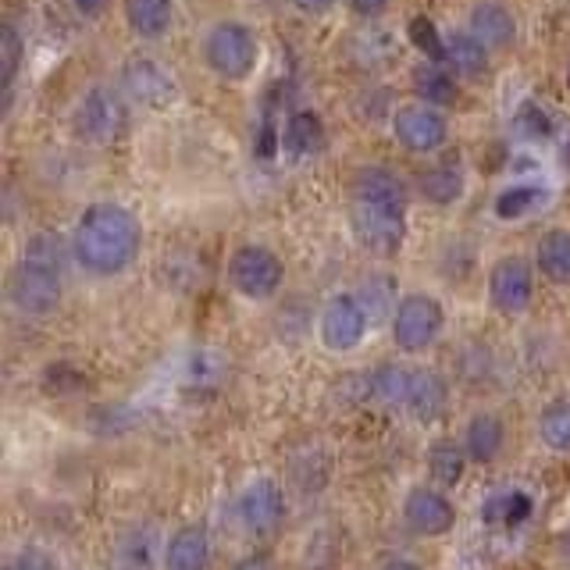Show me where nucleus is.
<instances>
[{"label":"nucleus","mask_w":570,"mask_h":570,"mask_svg":"<svg viewBox=\"0 0 570 570\" xmlns=\"http://www.w3.org/2000/svg\"><path fill=\"white\" fill-rule=\"evenodd\" d=\"M350 228L371 257H396L407 243V186L389 168H364L353 179Z\"/></svg>","instance_id":"obj_1"},{"label":"nucleus","mask_w":570,"mask_h":570,"mask_svg":"<svg viewBox=\"0 0 570 570\" xmlns=\"http://www.w3.org/2000/svg\"><path fill=\"white\" fill-rule=\"evenodd\" d=\"M143 246V225L122 204H93L79 214L72 232V257L86 275L114 278L132 268Z\"/></svg>","instance_id":"obj_2"},{"label":"nucleus","mask_w":570,"mask_h":570,"mask_svg":"<svg viewBox=\"0 0 570 570\" xmlns=\"http://www.w3.org/2000/svg\"><path fill=\"white\" fill-rule=\"evenodd\" d=\"M65 296V243L54 232H40L25 243L22 261L8 282V300L25 318H50Z\"/></svg>","instance_id":"obj_3"},{"label":"nucleus","mask_w":570,"mask_h":570,"mask_svg":"<svg viewBox=\"0 0 570 570\" xmlns=\"http://www.w3.org/2000/svg\"><path fill=\"white\" fill-rule=\"evenodd\" d=\"M257 36H253L250 25L236 22V18H225V22H214L204 36V61L218 79L225 82H243L253 75L257 68Z\"/></svg>","instance_id":"obj_4"},{"label":"nucleus","mask_w":570,"mask_h":570,"mask_svg":"<svg viewBox=\"0 0 570 570\" xmlns=\"http://www.w3.org/2000/svg\"><path fill=\"white\" fill-rule=\"evenodd\" d=\"M442 328H446V310L435 296H399L396 310H392V342L399 346V353H424L428 346H435Z\"/></svg>","instance_id":"obj_5"},{"label":"nucleus","mask_w":570,"mask_h":570,"mask_svg":"<svg viewBox=\"0 0 570 570\" xmlns=\"http://www.w3.org/2000/svg\"><path fill=\"white\" fill-rule=\"evenodd\" d=\"M75 132L79 139L93 143V147H107L114 139H122L125 125H129V107H125L122 93L111 86H93L75 107Z\"/></svg>","instance_id":"obj_6"},{"label":"nucleus","mask_w":570,"mask_h":570,"mask_svg":"<svg viewBox=\"0 0 570 570\" xmlns=\"http://www.w3.org/2000/svg\"><path fill=\"white\" fill-rule=\"evenodd\" d=\"M285 268L268 246H239L228 261V282L246 300H271L282 289Z\"/></svg>","instance_id":"obj_7"},{"label":"nucleus","mask_w":570,"mask_h":570,"mask_svg":"<svg viewBox=\"0 0 570 570\" xmlns=\"http://www.w3.org/2000/svg\"><path fill=\"white\" fill-rule=\"evenodd\" d=\"M367 325H371V314L357 293L332 296L321 310V342L332 353H350L364 342Z\"/></svg>","instance_id":"obj_8"},{"label":"nucleus","mask_w":570,"mask_h":570,"mask_svg":"<svg viewBox=\"0 0 570 570\" xmlns=\"http://www.w3.org/2000/svg\"><path fill=\"white\" fill-rule=\"evenodd\" d=\"M392 136H396L410 154H435L439 147H446L449 122L439 107L417 100V104H407L396 111V118H392Z\"/></svg>","instance_id":"obj_9"},{"label":"nucleus","mask_w":570,"mask_h":570,"mask_svg":"<svg viewBox=\"0 0 570 570\" xmlns=\"http://www.w3.org/2000/svg\"><path fill=\"white\" fill-rule=\"evenodd\" d=\"M489 300L503 318H517L535 300V271L524 257H503L489 271Z\"/></svg>","instance_id":"obj_10"},{"label":"nucleus","mask_w":570,"mask_h":570,"mask_svg":"<svg viewBox=\"0 0 570 570\" xmlns=\"http://www.w3.org/2000/svg\"><path fill=\"white\" fill-rule=\"evenodd\" d=\"M118 82H122L125 97L143 107H154V111H161V107H168L171 100L179 97L175 75L157 57H132V61H125Z\"/></svg>","instance_id":"obj_11"},{"label":"nucleus","mask_w":570,"mask_h":570,"mask_svg":"<svg viewBox=\"0 0 570 570\" xmlns=\"http://www.w3.org/2000/svg\"><path fill=\"white\" fill-rule=\"evenodd\" d=\"M236 517L250 535H271L285 521V492L275 478H253L236 499Z\"/></svg>","instance_id":"obj_12"},{"label":"nucleus","mask_w":570,"mask_h":570,"mask_svg":"<svg viewBox=\"0 0 570 570\" xmlns=\"http://www.w3.org/2000/svg\"><path fill=\"white\" fill-rule=\"evenodd\" d=\"M403 524L414 531L417 538H439L446 531H453L456 524V506L449 503V496L439 485H417L403 499Z\"/></svg>","instance_id":"obj_13"},{"label":"nucleus","mask_w":570,"mask_h":570,"mask_svg":"<svg viewBox=\"0 0 570 570\" xmlns=\"http://www.w3.org/2000/svg\"><path fill=\"white\" fill-rule=\"evenodd\" d=\"M164 570H207L211 567V535L204 524H182L171 531L161 553Z\"/></svg>","instance_id":"obj_14"},{"label":"nucleus","mask_w":570,"mask_h":570,"mask_svg":"<svg viewBox=\"0 0 570 570\" xmlns=\"http://www.w3.org/2000/svg\"><path fill=\"white\" fill-rule=\"evenodd\" d=\"M467 33L478 36L489 50H506L513 40H517V18L506 4L499 0H481L471 8V18H467Z\"/></svg>","instance_id":"obj_15"},{"label":"nucleus","mask_w":570,"mask_h":570,"mask_svg":"<svg viewBox=\"0 0 570 570\" xmlns=\"http://www.w3.org/2000/svg\"><path fill=\"white\" fill-rule=\"evenodd\" d=\"M157 528L154 524H136V528L122 531L118 542H114V553H111V563L114 570H154L157 567Z\"/></svg>","instance_id":"obj_16"},{"label":"nucleus","mask_w":570,"mask_h":570,"mask_svg":"<svg viewBox=\"0 0 570 570\" xmlns=\"http://www.w3.org/2000/svg\"><path fill=\"white\" fill-rule=\"evenodd\" d=\"M449 403V389L442 382L439 371H428V367H414V378H410V396H407V414L417 421H435V417L446 410Z\"/></svg>","instance_id":"obj_17"},{"label":"nucleus","mask_w":570,"mask_h":570,"mask_svg":"<svg viewBox=\"0 0 570 570\" xmlns=\"http://www.w3.org/2000/svg\"><path fill=\"white\" fill-rule=\"evenodd\" d=\"M503 446H506V428L496 414H474L467 421L464 449L471 456V464H492V460H499Z\"/></svg>","instance_id":"obj_18"},{"label":"nucleus","mask_w":570,"mask_h":570,"mask_svg":"<svg viewBox=\"0 0 570 570\" xmlns=\"http://www.w3.org/2000/svg\"><path fill=\"white\" fill-rule=\"evenodd\" d=\"M175 4L171 0H125V22L143 40H161L171 29Z\"/></svg>","instance_id":"obj_19"},{"label":"nucleus","mask_w":570,"mask_h":570,"mask_svg":"<svg viewBox=\"0 0 570 570\" xmlns=\"http://www.w3.org/2000/svg\"><path fill=\"white\" fill-rule=\"evenodd\" d=\"M489 54L492 50L471 33L446 36V65L453 68V75H464V79L485 75L489 72Z\"/></svg>","instance_id":"obj_20"},{"label":"nucleus","mask_w":570,"mask_h":570,"mask_svg":"<svg viewBox=\"0 0 570 570\" xmlns=\"http://www.w3.org/2000/svg\"><path fill=\"white\" fill-rule=\"evenodd\" d=\"M535 264L542 278L553 285H570V232L567 228H553L538 239L535 246Z\"/></svg>","instance_id":"obj_21"},{"label":"nucleus","mask_w":570,"mask_h":570,"mask_svg":"<svg viewBox=\"0 0 570 570\" xmlns=\"http://www.w3.org/2000/svg\"><path fill=\"white\" fill-rule=\"evenodd\" d=\"M421 196L428 204L449 207L464 196V171L456 161H442L421 175Z\"/></svg>","instance_id":"obj_22"},{"label":"nucleus","mask_w":570,"mask_h":570,"mask_svg":"<svg viewBox=\"0 0 570 570\" xmlns=\"http://www.w3.org/2000/svg\"><path fill=\"white\" fill-rule=\"evenodd\" d=\"M467 460H471V456H467L464 446H456V442H449V439H439L432 449H428V474H432V481L439 489H453V485L464 481Z\"/></svg>","instance_id":"obj_23"},{"label":"nucleus","mask_w":570,"mask_h":570,"mask_svg":"<svg viewBox=\"0 0 570 570\" xmlns=\"http://www.w3.org/2000/svg\"><path fill=\"white\" fill-rule=\"evenodd\" d=\"M371 396L382 399L385 407H407L410 396V378H414V367L407 364H382L371 371Z\"/></svg>","instance_id":"obj_24"},{"label":"nucleus","mask_w":570,"mask_h":570,"mask_svg":"<svg viewBox=\"0 0 570 570\" xmlns=\"http://www.w3.org/2000/svg\"><path fill=\"white\" fill-rule=\"evenodd\" d=\"M538 439L553 453H570V399H553L538 414Z\"/></svg>","instance_id":"obj_25"},{"label":"nucleus","mask_w":570,"mask_h":570,"mask_svg":"<svg viewBox=\"0 0 570 570\" xmlns=\"http://www.w3.org/2000/svg\"><path fill=\"white\" fill-rule=\"evenodd\" d=\"M546 204V186H535V182H513L503 193L496 196V214L503 221H517L524 214L538 211Z\"/></svg>","instance_id":"obj_26"},{"label":"nucleus","mask_w":570,"mask_h":570,"mask_svg":"<svg viewBox=\"0 0 570 570\" xmlns=\"http://www.w3.org/2000/svg\"><path fill=\"white\" fill-rule=\"evenodd\" d=\"M481 517L489 524H506V528H521L524 521L531 517V496L521 489L510 492H496L489 503L481 506Z\"/></svg>","instance_id":"obj_27"},{"label":"nucleus","mask_w":570,"mask_h":570,"mask_svg":"<svg viewBox=\"0 0 570 570\" xmlns=\"http://www.w3.org/2000/svg\"><path fill=\"white\" fill-rule=\"evenodd\" d=\"M282 139L293 154H314L321 147V139H325V125H321V118L314 111H296L289 118V125H285Z\"/></svg>","instance_id":"obj_28"},{"label":"nucleus","mask_w":570,"mask_h":570,"mask_svg":"<svg viewBox=\"0 0 570 570\" xmlns=\"http://www.w3.org/2000/svg\"><path fill=\"white\" fill-rule=\"evenodd\" d=\"M414 90L424 104L432 107H446L456 100V79L449 72H442L439 65H424L414 72Z\"/></svg>","instance_id":"obj_29"},{"label":"nucleus","mask_w":570,"mask_h":570,"mask_svg":"<svg viewBox=\"0 0 570 570\" xmlns=\"http://www.w3.org/2000/svg\"><path fill=\"white\" fill-rule=\"evenodd\" d=\"M510 125H513V132L524 139H553V118H549L538 104H531V100H524V104L517 107Z\"/></svg>","instance_id":"obj_30"},{"label":"nucleus","mask_w":570,"mask_h":570,"mask_svg":"<svg viewBox=\"0 0 570 570\" xmlns=\"http://www.w3.org/2000/svg\"><path fill=\"white\" fill-rule=\"evenodd\" d=\"M410 40H414V47L421 50V54L432 57V61H446V40H442V33L435 29L432 18H414V22H410Z\"/></svg>","instance_id":"obj_31"},{"label":"nucleus","mask_w":570,"mask_h":570,"mask_svg":"<svg viewBox=\"0 0 570 570\" xmlns=\"http://www.w3.org/2000/svg\"><path fill=\"white\" fill-rule=\"evenodd\" d=\"M18 61H22V36H18L15 25H4V33H0V79H4L8 90L15 82Z\"/></svg>","instance_id":"obj_32"},{"label":"nucleus","mask_w":570,"mask_h":570,"mask_svg":"<svg viewBox=\"0 0 570 570\" xmlns=\"http://www.w3.org/2000/svg\"><path fill=\"white\" fill-rule=\"evenodd\" d=\"M4 570H57V560L40 546H25L4 563Z\"/></svg>","instance_id":"obj_33"},{"label":"nucleus","mask_w":570,"mask_h":570,"mask_svg":"<svg viewBox=\"0 0 570 570\" xmlns=\"http://www.w3.org/2000/svg\"><path fill=\"white\" fill-rule=\"evenodd\" d=\"M350 8L357 11L360 18H378V15H385L389 0H350Z\"/></svg>","instance_id":"obj_34"},{"label":"nucleus","mask_w":570,"mask_h":570,"mask_svg":"<svg viewBox=\"0 0 570 570\" xmlns=\"http://www.w3.org/2000/svg\"><path fill=\"white\" fill-rule=\"evenodd\" d=\"M303 15H325V11L335 8V0H293Z\"/></svg>","instance_id":"obj_35"},{"label":"nucleus","mask_w":570,"mask_h":570,"mask_svg":"<svg viewBox=\"0 0 570 570\" xmlns=\"http://www.w3.org/2000/svg\"><path fill=\"white\" fill-rule=\"evenodd\" d=\"M236 570H275V563H271L264 553H253V556H246V560H239Z\"/></svg>","instance_id":"obj_36"},{"label":"nucleus","mask_w":570,"mask_h":570,"mask_svg":"<svg viewBox=\"0 0 570 570\" xmlns=\"http://www.w3.org/2000/svg\"><path fill=\"white\" fill-rule=\"evenodd\" d=\"M378 570H421V563L407 560V556H392V560H385Z\"/></svg>","instance_id":"obj_37"},{"label":"nucleus","mask_w":570,"mask_h":570,"mask_svg":"<svg viewBox=\"0 0 570 570\" xmlns=\"http://www.w3.org/2000/svg\"><path fill=\"white\" fill-rule=\"evenodd\" d=\"M104 4H107V0H75V8H79L82 15H97Z\"/></svg>","instance_id":"obj_38"},{"label":"nucleus","mask_w":570,"mask_h":570,"mask_svg":"<svg viewBox=\"0 0 570 570\" xmlns=\"http://www.w3.org/2000/svg\"><path fill=\"white\" fill-rule=\"evenodd\" d=\"M567 86H570V65H567Z\"/></svg>","instance_id":"obj_39"}]
</instances>
